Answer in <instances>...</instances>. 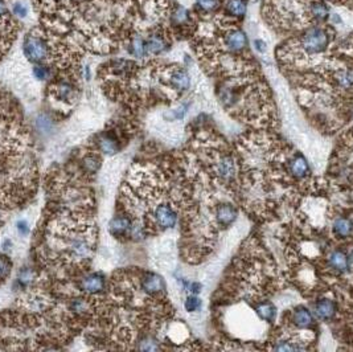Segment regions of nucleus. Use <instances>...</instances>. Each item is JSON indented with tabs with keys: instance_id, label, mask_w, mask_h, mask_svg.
I'll list each match as a JSON object with an SVG mask.
<instances>
[{
	"instance_id": "nucleus-39",
	"label": "nucleus",
	"mask_w": 353,
	"mask_h": 352,
	"mask_svg": "<svg viewBox=\"0 0 353 352\" xmlns=\"http://www.w3.org/2000/svg\"><path fill=\"white\" fill-rule=\"evenodd\" d=\"M7 13V7H6V4L0 0V16H3V15H6Z\"/></svg>"
},
{
	"instance_id": "nucleus-21",
	"label": "nucleus",
	"mask_w": 353,
	"mask_h": 352,
	"mask_svg": "<svg viewBox=\"0 0 353 352\" xmlns=\"http://www.w3.org/2000/svg\"><path fill=\"white\" fill-rule=\"evenodd\" d=\"M226 10L230 15L236 16V17H241L246 12V3H245V0H228Z\"/></svg>"
},
{
	"instance_id": "nucleus-22",
	"label": "nucleus",
	"mask_w": 353,
	"mask_h": 352,
	"mask_svg": "<svg viewBox=\"0 0 353 352\" xmlns=\"http://www.w3.org/2000/svg\"><path fill=\"white\" fill-rule=\"evenodd\" d=\"M311 13L316 19L324 20L328 16L329 10L328 7L325 6L324 3H322V2H315V3L311 4Z\"/></svg>"
},
{
	"instance_id": "nucleus-25",
	"label": "nucleus",
	"mask_w": 353,
	"mask_h": 352,
	"mask_svg": "<svg viewBox=\"0 0 353 352\" xmlns=\"http://www.w3.org/2000/svg\"><path fill=\"white\" fill-rule=\"evenodd\" d=\"M172 20L176 24H184V23L189 22V13H188V11L185 8L179 7V8L175 10V12L172 13Z\"/></svg>"
},
{
	"instance_id": "nucleus-10",
	"label": "nucleus",
	"mask_w": 353,
	"mask_h": 352,
	"mask_svg": "<svg viewBox=\"0 0 353 352\" xmlns=\"http://www.w3.org/2000/svg\"><path fill=\"white\" fill-rule=\"evenodd\" d=\"M315 314L316 317L322 319V321H331L332 318L336 314V305L331 299H320L316 302L315 305Z\"/></svg>"
},
{
	"instance_id": "nucleus-35",
	"label": "nucleus",
	"mask_w": 353,
	"mask_h": 352,
	"mask_svg": "<svg viewBox=\"0 0 353 352\" xmlns=\"http://www.w3.org/2000/svg\"><path fill=\"white\" fill-rule=\"evenodd\" d=\"M17 230H19V233L22 234V236H28L29 234V225L28 223L25 220H22L17 223Z\"/></svg>"
},
{
	"instance_id": "nucleus-3",
	"label": "nucleus",
	"mask_w": 353,
	"mask_h": 352,
	"mask_svg": "<svg viewBox=\"0 0 353 352\" xmlns=\"http://www.w3.org/2000/svg\"><path fill=\"white\" fill-rule=\"evenodd\" d=\"M152 219L155 221V225L162 228V229H168V228L175 226L176 221H178V213L171 205L163 203V204H159L153 208Z\"/></svg>"
},
{
	"instance_id": "nucleus-14",
	"label": "nucleus",
	"mask_w": 353,
	"mask_h": 352,
	"mask_svg": "<svg viewBox=\"0 0 353 352\" xmlns=\"http://www.w3.org/2000/svg\"><path fill=\"white\" fill-rule=\"evenodd\" d=\"M130 230H132L131 223L126 217H115L110 223V232L116 237L125 236Z\"/></svg>"
},
{
	"instance_id": "nucleus-11",
	"label": "nucleus",
	"mask_w": 353,
	"mask_h": 352,
	"mask_svg": "<svg viewBox=\"0 0 353 352\" xmlns=\"http://www.w3.org/2000/svg\"><path fill=\"white\" fill-rule=\"evenodd\" d=\"M332 229H334L335 236L340 237V239H345V237L352 236L353 223L352 220H349L347 217H336L334 224H332Z\"/></svg>"
},
{
	"instance_id": "nucleus-31",
	"label": "nucleus",
	"mask_w": 353,
	"mask_h": 352,
	"mask_svg": "<svg viewBox=\"0 0 353 352\" xmlns=\"http://www.w3.org/2000/svg\"><path fill=\"white\" fill-rule=\"evenodd\" d=\"M184 306H185V310H187V311H189V312L196 311V310H199V308H200L201 301L197 298V297L191 296V297H188L187 298Z\"/></svg>"
},
{
	"instance_id": "nucleus-5",
	"label": "nucleus",
	"mask_w": 353,
	"mask_h": 352,
	"mask_svg": "<svg viewBox=\"0 0 353 352\" xmlns=\"http://www.w3.org/2000/svg\"><path fill=\"white\" fill-rule=\"evenodd\" d=\"M142 289L148 294H159L166 289L164 281L155 273H147L142 278Z\"/></svg>"
},
{
	"instance_id": "nucleus-9",
	"label": "nucleus",
	"mask_w": 353,
	"mask_h": 352,
	"mask_svg": "<svg viewBox=\"0 0 353 352\" xmlns=\"http://www.w3.org/2000/svg\"><path fill=\"white\" fill-rule=\"evenodd\" d=\"M236 219H237V209L231 204H220L216 208V220L220 225H230Z\"/></svg>"
},
{
	"instance_id": "nucleus-17",
	"label": "nucleus",
	"mask_w": 353,
	"mask_h": 352,
	"mask_svg": "<svg viewBox=\"0 0 353 352\" xmlns=\"http://www.w3.org/2000/svg\"><path fill=\"white\" fill-rule=\"evenodd\" d=\"M98 146H100L101 151L105 152L106 155H114L116 151L119 150L118 141L111 135L101 136L100 142H98Z\"/></svg>"
},
{
	"instance_id": "nucleus-26",
	"label": "nucleus",
	"mask_w": 353,
	"mask_h": 352,
	"mask_svg": "<svg viewBox=\"0 0 353 352\" xmlns=\"http://www.w3.org/2000/svg\"><path fill=\"white\" fill-rule=\"evenodd\" d=\"M17 281L22 286H29L33 282V271L31 269H23L17 274Z\"/></svg>"
},
{
	"instance_id": "nucleus-16",
	"label": "nucleus",
	"mask_w": 353,
	"mask_h": 352,
	"mask_svg": "<svg viewBox=\"0 0 353 352\" xmlns=\"http://www.w3.org/2000/svg\"><path fill=\"white\" fill-rule=\"evenodd\" d=\"M292 322L300 328H307L313 323V318L306 307H298L292 314Z\"/></svg>"
},
{
	"instance_id": "nucleus-12",
	"label": "nucleus",
	"mask_w": 353,
	"mask_h": 352,
	"mask_svg": "<svg viewBox=\"0 0 353 352\" xmlns=\"http://www.w3.org/2000/svg\"><path fill=\"white\" fill-rule=\"evenodd\" d=\"M169 84L173 89L179 91H184L191 85V79L185 70L175 69L169 75Z\"/></svg>"
},
{
	"instance_id": "nucleus-13",
	"label": "nucleus",
	"mask_w": 353,
	"mask_h": 352,
	"mask_svg": "<svg viewBox=\"0 0 353 352\" xmlns=\"http://www.w3.org/2000/svg\"><path fill=\"white\" fill-rule=\"evenodd\" d=\"M328 264L332 269L338 271H345L349 267V258L341 250H334L328 257Z\"/></svg>"
},
{
	"instance_id": "nucleus-29",
	"label": "nucleus",
	"mask_w": 353,
	"mask_h": 352,
	"mask_svg": "<svg viewBox=\"0 0 353 352\" xmlns=\"http://www.w3.org/2000/svg\"><path fill=\"white\" fill-rule=\"evenodd\" d=\"M11 266H12V262L4 256H0V280H4L10 274Z\"/></svg>"
},
{
	"instance_id": "nucleus-20",
	"label": "nucleus",
	"mask_w": 353,
	"mask_h": 352,
	"mask_svg": "<svg viewBox=\"0 0 353 352\" xmlns=\"http://www.w3.org/2000/svg\"><path fill=\"white\" fill-rule=\"evenodd\" d=\"M130 53L134 54L135 57L141 58L146 54V41L141 36L135 35L130 41Z\"/></svg>"
},
{
	"instance_id": "nucleus-36",
	"label": "nucleus",
	"mask_w": 353,
	"mask_h": 352,
	"mask_svg": "<svg viewBox=\"0 0 353 352\" xmlns=\"http://www.w3.org/2000/svg\"><path fill=\"white\" fill-rule=\"evenodd\" d=\"M254 45H256V49L258 50L260 53H263L266 50V44L262 40H256L254 41Z\"/></svg>"
},
{
	"instance_id": "nucleus-28",
	"label": "nucleus",
	"mask_w": 353,
	"mask_h": 352,
	"mask_svg": "<svg viewBox=\"0 0 353 352\" xmlns=\"http://www.w3.org/2000/svg\"><path fill=\"white\" fill-rule=\"evenodd\" d=\"M100 159L95 157H86L84 159V167L88 172H95L100 168Z\"/></svg>"
},
{
	"instance_id": "nucleus-38",
	"label": "nucleus",
	"mask_w": 353,
	"mask_h": 352,
	"mask_svg": "<svg viewBox=\"0 0 353 352\" xmlns=\"http://www.w3.org/2000/svg\"><path fill=\"white\" fill-rule=\"evenodd\" d=\"M200 289L201 286L199 285V283H192L191 285V291L194 292V294H197V292H200Z\"/></svg>"
},
{
	"instance_id": "nucleus-15",
	"label": "nucleus",
	"mask_w": 353,
	"mask_h": 352,
	"mask_svg": "<svg viewBox=\"0 0 353 352\" xmlns=\"http://www.w3.org/2000/svg\"><path fill=\"white\" fill-rule=\"evenodd\" d=\"M166 49L167 43L160 35H151L146 41V53L159 54Z\"/></svg>"
},
{
	"instance_id": "nucleus-27",
	"label": "nucleus",
	"mask_w": 353,
	"mask_h": 352,
	"mask_svg": "<svg viewBox=\"0 0 353 352\" xmlns=\"http://www.w3.org/2000/svg\"><path fill=\"white\" fill-rule=\"evenodd\" d=\"M36 126H37V129L41 132H49L52 130V127H53V123H52L50 118H48L47 115H40L36 120Z\"/></svg>"
},
{
	"instance_id": "nucleus-34",
	"label": "nucleus",
	"mask_w": 353,
	"mask_h": 352,
	"mask_svg": "<svg viewBox=\"0 0 353 352\" xmlns=\"http://www.w3.org/2000/svg\"><path fill=\"white\" fill-rule=\"evenodd\" d=\"M12 11H13V13H15L16 16H19V17H25V16H27V13H28L27 7H25L23 3L13 4Z\"/></svg>"
},
{
	"instance_id": "nucleus-8",
	"label": "nucleus",
	"mask_w": 353,
	"mask_h": 352,
	"mask_svg": "<svg viewBox=\"0 0 353 352\" xmlns=\"http://www.w3.org/2000/svg\"><path fill=\"white\" fill-rule=\"evenodd\" d=\"M81 287L85 292L88 294H97L105 289V278L101 274H90V276L85 277L81 282Z\"/></svg>"
},
{
	"instance_id": "nucleus-6",
	"label": "nucleus",
	"mask_w": 353,
	"mask_h": 352,
	"mask_svg": "<svg viewBox=\"0 0 353 352\" xmlns=\"http://www.w3.org/2000/svg\"><path fill=\"white\" fill-rule=\"evenodd\" d=\"M216 172L220 178H222V179L225 180L234 178L236 172H237L234 161H233L230 157H228V155H222V157H220L216 162Z\"/></svg>"
},
{
	"instance_id": "nucleus-1",
	"label": "nucleus",
	"mask_w": 353,
	"mask_h": 352,
	"mask_svg": "<svg viewBox=\"0 0 353 352\" xmlns=\"http://www.w3.org/2000/svg\"><path fill=\"white\" fill-rule=\"evenodd\" d=\"M300 43L307 53H322L329 43L328 33L322 28H311L304 33Z\"/></svg>"
},
{
	"instance_id": "nucleus-24",
	"label": "nucleus",
	"mask_w": 353,
	"mask_h": 352,
	"mask_svg": "<svg viewBox=\"0 0 353 352\" xmlns=\"http://www.w3.org/2000/svg\"><path fill=\"white\" fill-rule=\"evenodd\" d=\"M73 95V88L69 84H60L56 86V97L61 101L70 100Z\"/></svg>"
},
{
	"instance_id": "nucleus-37",
	"label": "nucleus",
	"mask_w": 353,
	"mask_h": 352,
	"mask_svg": "<svg viewBox=\"0 0 353 352\" xmlns=\"http://www.w3.org/2000/svg\"><path fill=\"white\" fill-rule=\"evenodd\" d=\"M187 109H188L187 105H183L182 107H179L178 110H176V113H175L176 118H183V116L185 115V113H187Z\"/></svg>"
},
{
	"instance_id": "nucleus-19",
	"label": "nucleus",
	"mask_w": 353,
	"mask_h": 352,
	"mask_svg": "<svg viewBox=\"0 0 353 352\" xmlns=\"http://www.w3.org/2000/svg\"><path fill=\"white\" fill-rule=\"evenodd\" d=\"M335 81L341 89H350L353 86V70L343 69L335 74Z\"/></svg>"
},
{
	"instance_id": "nucleus-30",
	"label": "nucleus",
	"mask_w": 353,
	"mask_h": 352,
	"mask_svg": "<svg viewBox=\"0 0 353 352\" xmlns=\"http://www.w3.org/2000/svg\"><path fill=\"white\" fill-rule=\"evenodd\" d=\"M197 6L203 11H214L219 8V0H197Z\"/></svg>"
},
{
	"instance_id": "nucleus-32",
	"label": "nucleus",
	"mask_w": 353,
	"mask_h": 352,
	"mask_svg": "<svg viewBox=\"0 0 353 352\" xmlns=\"http://www.w3.org/2000/svg\"><path fill=\"white\" fill-rule=\"evenodd\" d=\"M33 74L37 80H47L49 77V68L45 65H36L33 68Z\"/></svg>"
},
{
	"instance_id": "nucleus-23",
	"label": "nucleus",
	"mask_w": 353,
	"mask_h": 352,
	"mask_svg": "<svg viewBox=\"0 0 353 352\" xmlns=\"http://www.w3.org/2000/svg\"><path fill=\"white\" fill-rule=\"evenodd\" d=\"M70 310H72L74 314H86L89 311V302L86 299H74L70 303Z\"/></svg>"
},
{
	"instance_id": "nucleus-18",
	"label": "nucleus",
	"mask_w": 353,
	"mask_h": 352,
	"mask_svg": "<svg viewBox=\"0 0 353 352\" xmlns=\"http://www.w3.org/2000/svg\"><path fill=\"white\" fill-rule=\"evenodd\" d=\"M257 314L260 315L261 319L266 322H272L275 319V315H277V308L274 307L272 303L270 302H263L256 307Z\"/></svg>"
},
{
	"instance_id": "nucleus-40",
	"label": "nucleus",
	"mask_w": 353,
	"mask_h": 352,
	"mask_svg": "<svg viewBox=\"0 0 353 352\" xmlns=\"http://www.w3.org/2000/svg\"><path fill=\"white\" fill-rule=\"evenodd\" d=\"M8 245H11L10 240H7V241H4V244H3V249H4V250H8V249H10V248H8Z\"/></svg>"
},
{
	"instance_id": "nucleus-7",
	"label": "nucleus",
	"mask_w": 353,
	"mask_h": 352,
	"mask_svg": "<svg viewBox=\"0 0 353 352\" xmlns=\"http://www.w3.org/2000/svg\"><path fill=\"white\" fill-rule=\"evenodd\" d=\"M226 47L230 52H241L246 48L247 38L246 35L241 29H234V31L229 32L225 38Z\"/></svg>"
},
{
	"instance_id": "nucleus-4",
	"label": "nucleus",
	"mask_w": 353,
	"mask_h": 352,
	"mask_svg": "<svg viewBox=\"0 0 353 352\" xmlns=\"http://www.w3.org/2000/svg\"><path fill=\"white\" fill-rule=\"evenodd\" d=\"M288 171L297 179H304V178H307L311 173L308 163H307L306 159L300 154H297L292 159H290V162H288Z\"/></svg>"
},
{
	"instance_id": "nucleus-33",
	"label": "nucleus",
	"mask_w": 353,
	"mask_h": 352,
	"mask_svg": "<svg viewBox=\"0 0 353 352\" xmlns=\"http://www.w3.org/2000/svg\"><path fill=\"white\" fill-rule=\"evenodd\" d=\"M139 351H158L159 347H158L156 342L152 339H146L143 342H141V346L138 347Z\"/></svg>"
},
{
	"instance_id": "nucleus-2",
	"label": "nucleus",
	"mask_w": 353,
	"mask_h": 352,
	"mask_svg": "<svg viewBox=\"0 0 353 352\" xmlns=\"http://www.w3.org/2000/svg\"><path fill=\"white\" fill-rule=\"evenodd\" d=\"M23 50H24L25 57L31 63H41L48 57L47 44L37 36H27L23 44Z\"/></svg>"
}]
</instances>
